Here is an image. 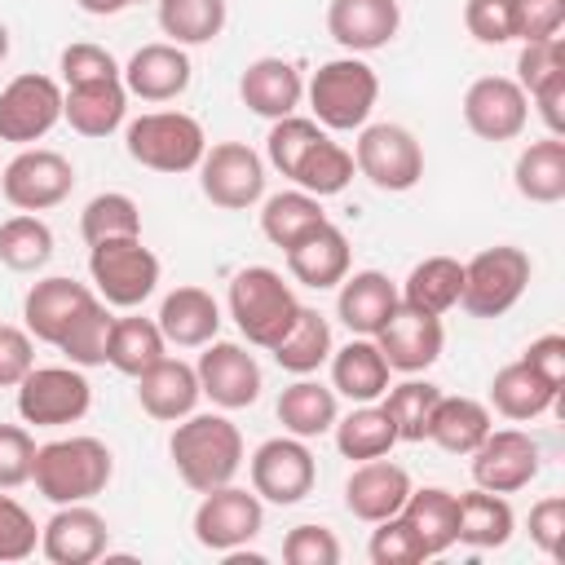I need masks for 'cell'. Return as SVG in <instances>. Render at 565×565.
I'll return each mask as SVG.
<instances>
[{"label": "cell", "instance_id": "obj_1", "mask_svg": "<svg viewBox=\"0 0 565 565\" xmlns=\"http://www.w3.org/2000/svg\"><path fill=\"white\" fill-rule=\"evenodd\" d=\"M168 455H172L177 477L194 494H207V490H216V486L238 477V468H243V433L221 411H203V415L190 411L185 419H177V428L168 437Z\"/></svg>", "mask_w": 565, "mask_h": 565}, {"label": "cell", "instance_id": "obj_2", "mask_svg": "<svg viewBox=\"0 0 565 565\" xmlns=\"http://www.w3.org/2000/svg\"><path fill=\"white\" fill-rule=\"evenodd\" d=\"M115 477V455L97 437H57L35 446L31 481L49 503H88Z\"/></svg>", "mask_w": 565, "mask_h": 565}, {"label": "cell", "instance_id": "obj_3", "mask_svg": "<svg viewBox=\"0 0 565 565\" xmlns=\"http://www.w3.org/2000/svg\"><path fill=\"white\" fill-rule=\"evenodd\" d=\"M225 309L238 327V335L252 344V349H274L296 313H300V300L291 291V282L269 269V265H247L230 278V291H225Z\"/></svg>", "mask_w": 565, "mask_h": 565}, {"label": "cell", "instance_id": "obj_4", "mask_svg": "<svg viewBox=\"0 0 565 565\" xmlns=\"http://www.w3.org/2000/svg\"><path fill=\"white\" fill-rule=\"evenodd\" d=\"M305 97H309L313 119L327 132H353V128H362L371 119V110L380 102V75H375V66L366 57L344 53V57L322 62L309 75Z\"/></svg>", "mask_w": 565, "mask_h": 565}, {"label": "cell", "instance_id": "obj_5", "mask_svg": "<svg viewBox=\"0 0 565 565\" xmlns=\"http://www.w3.org/2000/svg\"><path fill=\"white\" fill-rule=\"evenodd\" d=\"M124 146H128L132 163L177 177V172L199 168V159L207 150V132L185 110H146L124 128Z\"/></svg>", "mask_w": 565, "mask_h": 565}, {"label": "cell", "instance_id": "obj_6", "mask_svg": "<svg viewBox=\"0 0 565 565\" xmlns=\"http://www.w3.org/2000/svg\"><path fill=\"white\" fill-rule=\"evenodd\" d=\"M530 278H534V260L525 247H512V243L481 247L472 260H463L459 309L468 318H503L525 296Z\"/></svg>", "mask_w": 565, "mask_h": 565}, {"label": "cell", "instance_id": "obj_7", "mask_svg": "<svg viewBox=\"0 0 565 565\" xmlns=\"http://www.w3.org/2000/svg\"><path fill=\"white\" fill-rule=\"evenodd\" d=\"M88 278L110 309H137L159 287V256L132 238H102L88 247Z\"/></svg>", "mask_w": 565, "mask_h": 565}, {"label": "cell", "instance_id": "obj_8", "mask_svg": "<svg viewBox=\"0 0 565 565\" xmlns=\"http://www.w3.org/2000/svg\"><path fill=\"white\" fill-rule=\"evenodd\" d=\"M353 168L384 194H406L424 177V146L402 124H362L353 141Z\"/></svg>", "mask_w": 565, "mask_h": 565}, {"label": "cell", "instance_id": "obj_9", "mask_svg": "<svg viewBox=\"0 0 565 565\" xmlns=\"http://www.w3.org/2000/svg\"><path fill=\"white\" fill-rule=\"evenodd\" d=\"M93 406V384L84 366H31L18 384V415L35 428H62L79 424Z\"/></svg>", "mask_w": 565, "mask_h": 565}, {"label": "cell", "instance_id": "obj_10", "mask_svg": "<svg viewBox=\"0 0 565 565\" xmlns=\"http://www.w3.org/2000/svg\"><path fill=\"white\" fill-rule=\"evenodd\" d=\"M199 190L212 207L247 212L265 199V159L247 141H216L199 159Z\"/></svg>", "mask_w": 565, "mask_h": 565}, {"label": "cell", "instance_id": "obj_11", "mask_svg": "<svg viewBox=\"0 0 565 565\" xmlns=\"http://www.w3.org/2000/svg\"><path fill=\"white\" fill-rule=\"evenodd\" d=\"M75 190V168L66 154L44 150V146H22L4 172H0V194L18 212H49L66 203Z\"/></svg>", "mask_w": 565, "mask_h": 565}, {"label": "cell", "instance_id": "obj_12", "mask_svg": "<svg viewBox=\"0 0 565 565\" xmlns=\"http://www.w3.org/2000/svg\"><path fill=\"white\" fill-rule=\"evenodd\" d=\"M265 525V499L256 490H243L234 481L207 490L194 508V539L207 552H238L247 547Z\"/></svg>", "mask_w": 565, "mask_h": 565}, {"label": "cell", "instance_id": "obj_13", "mask_svg": "<svg viewBox=\"0 0 565 565\" xmlns=\"http://www.w3.org/2000/svg\"><path fill=\"white\" fill-rule=\"evenodd\" d=\"M247 472H252V490L265 503H278V508L300 503L313 490V481H318L313 450L300 437H291V433L260 441L252 450V459H247Z\"/></svg>", "mask_w": 565, "mask_h": 565}, {"label": "cell", "instance_id": "obj_14", "mask_svg": "<svg viewBox=\"0 0 565 565\" xmlns=\"http://www.w3.org/2000/svg\"><path fill=\"white\" fill-rule=\"evenodd\" d=\"M57 119H62V84L53 75L26 71L0 88V141L13 146L44 141Z\"/></svg>", "mask_w": 565, "mask_h": 565}, {"label": "cell", "instance_id": "obj_15", "mask_svg": "<svg viewBox=\"0 0 565 565\" xmlns=\"http://www.w3.org/2000/svg\"><path fill=\"white\" fill-rule=\"evenodd\" d=\"M194 375H199V393L221 411H243L265 388L260 362L234 340H207L194 362Z\"/></svg>", "mask_w": 565, "mask_h": 565}, {"label": "cell", "instance_id": "obj_16", "mask_svg": "<svg viewBox=\"0 0 565 565\" xmlns=\"http://www.w3.org/2000/svg\"><path fill=\"white\" fill-rule=\"evenodd\" d=\"M543 468V450L521 428H490L481 446L472 450V481L490 494H516L525 490Z\"/></svg>", "mask_w": 565, "mask_h": 565}, {"label": "cell", "instance_id": "obj_17", "mask_svg": "<svg viewBox=\"0 0 565 565\" xmlns=\"http://www.w3.org/2000/svg\"><path fill=\"white\" fill-rule=\"evenodd\" d=\"M463 124L481 141H516L530 124V97L512 75H481L463 93Z\"/></svg>", "mask_w": 565, "mask_h": 565}, {"label": "cell", "instance_id": "obj_18", "mask_svg": "<svg viewBox=\"0 0 565 565\" xmlns=\"http://www.w3.org/2000/svg\"><path fill=\"white\" fill-rule=\"evenodd\" d=\"M388 362V371H402V375H419L428 371L437 358H441V344H446V331H441V318L437 313H424V309H411V305H397L388 313V322L371 335Z\"/></svg>", "mask_w": 565, "mask_h": 565}, {"label": "cell", "instance_id": "obj_19", "mask_svg": "<svg viewBox=\"0 0 565 565\" xmlns=\"http://www.w3.org/2000/svg\"><path fill=\"white\" fill-rule=\"evenodd\" d=\"M106 547H110V525L88 503H62L40 530V552L53 565H93L106 556Z\"/></svg>", "mask_w": 565, "mask_h": 565}, {"label": "cell", "instance_id": "obj_20", "mask_svg": "<svg viewBox=\"0 0 565 565\" xmlns=\"http://www.w3.org/2000/svg\"><path fill=\"white\" fill-rule=\"evenodd\" d=\"M97 300V291L88 282H75V278H40L31 282V291L22 296V327L31 331V340L40 344H62V335L71 331V322Z\"/></svg>", "mask_w": 565, "mask_h": 565}, {"label": "cell", "instance_id": "obj_21", "mask_svg": "<svg viewBox=\"0 0 565 565\" xmlns=\"http://www.w3.org/2000/svg\"><path fill=\"white\" fill-rule=\"evenodd\" d=\"M402 26V4L397 0H331L327 4V35L344 53H375L393 44Z\"/></svg>", "mask_w": 565, "mask_h": 565}, {"label": "cell", "instance_id": "obj_22", "mask_svg": "<svg viewBox=\"0 0 565 565\" xmlns=\"http://www.w3.org/2000/svg\"><path fill=\"white\" fill-rule=\"evenodd\" d=\"M190 79H194L190 53L172 40L141 44L124 66V88L128 97H141V102H177L190 88Z\"/></svg>", "mask_w": 565, "mask_h": 565}, {"label": "cell", "instance_id": "obj_23", "mask_svg": "<svg viewBox=\"0 0 565 565\" xmlns=\"http://www.w3.org/2000/svg\"><path fill=\"white\" fill-rule=\"evenodd\" d=\"M406 494H411V472L402 463L384 459V455L362 459L344 481V508H349V516H358L366 525H375L384 516H397Z\"/></svg>", "mask_w": 565, "mask_h": 565}, {"label": "cell", "instance_id": "obj_24", "mask_svg": "<svg viewBox=\"0 0 565 565\" xmlns=\"http://www.w3.org/2000/svg\"><path fill=\"white\" fill-rule=\"evenodd\" d=\"M282 256H287V274H291L300 287H309V291H331V287H340L344 274H349V265H353L349 238H344V230L331 225V221H322L318 230H309L305 238H296Z\"/></svg>", "mask_w": 565, "mask_h": 565}, {"label": "cell", "instance_id": "obj_25", "mask_svg": "<svg viewBox=\"0 0 565 565\" xmlns=\"http://www.w3.org/2000/svg\"><path fill=\"white\" fill-rule=\"evenodd\" d=\"M238 97H243V106L252 115L274 124L282 115H296V106L305 97V75L287 57H256L238 75Z\"/></svg>", "mask_w": 565, "mask_h": 565}, {"label": "cell", "instance_id": "obj_26", "mask_svg": "<svg viewBox=\"0 0 565 565\" xmlns=\"http://www.w3.org/2000/svg\"><path fill=\"white\" fill-rule=\"evenodd\" d=\"M128 115V88L119 79H88V84H66L62 88V119L79 137H110Z\"/></svg>", "mask_w": 565, "mask_h": 565}, {"label": "cell", "instance_id": "obj_27", "mask_svg": "<svg viewBox=\"0 0 565 565\" xmlns=\"http://www.w3.org/2000/svg\"><path fill=\"white\" fill-rule=\"evenodd\" d=\"M154 322H159V331H163L168 344H177V349H203L221 331V305H216V296L207 287L185 282V287H177V291L163 296Z\"/></svg>", "mask_w": 565, "mask_h": 565}, {"label": "cell", "instance_id": "obj_28", "mask_svg": "<svg viewBox=\"0 0 565 565\" xmlns=\"http://www.w3.org/2000/svg\"><path fill=\"white\" fill-rule=\"evenodd\" d=\"M199 375H194V366L190 362H181V358H159L150 371H141L137 375V402H141V411L150 415V419H159V424H177V419H185L194 406H199Z\"/></svg>", "mask_w": 565, "mask_h": 565}, {"label": "cell", "instance_id": "obj_29", "mask_svg": "<svg viewBox=\"0 0 565 565\" xmlns=\"http://www.w3.org/2000/svg\"><path fill=\"white\" fill-rule=\"evenodd\" d=\"M397 305H402V296H397L388 274L358 269V274H344V282H340L335 318L349 327V335H375Z\"/></svg>", "mask_w": 565, "mask_h": 565}, {"label": "cell", "instance_id": "obj_30", "mask_svg": "<svg viewBox=\"0 0 565 565\" xmlns=\"http://www.w3.org/2000/svg\"><path fill=\"white\" fill-rule=\"evenodd\" d=\"M331 388L335 397H349L353 406L358 402H380L384 388H388V362L380 353V344L371 335H353L349 344L331 349Z\"/></svg>", "mask_w": 565, "mask_h": 565}, {"label": "cell", "instance_id": "obj_31", "mask_svg": "<svg viewBox=\"0 0 565 565\" xmlns=\"http://www.w3.org/2000/svg\"><path fill=\"white\" fill-rule=\"evenodd\" d=\"M490 406L503 419H512V424H530V419H539V415H547V411L561 406V388H552L525 358H516V362H508V366L494 371V380H490Z\"/></svg>", "mask_w": 565, "mask_h": 565}, {"label": "cell", "instance_id": "obj_32", "mask_svg": "<svg viewBox=\"0 0 565 565\" xmlns=\"http://www.w3.org/2000/svg\"><path fill=\"white\" fill-rule=\"evenodd\" d=\"M278 424L282 433L309 441V437H322L331 433V424L340 419V402H335V388L331 384H318L309 375H296V384H287L278 393Z\"/></svg>", "mask_w": 565, "mask_h": 565}, {"label": "cell", "instance_id": "obj_33", "mask_svg": "<svg viewBox=\"0 0 565 565\" xmlns=\"http://www.w3.org/2000/svg\"><path fill=\"white\" fill-rule=\"evenodd\" d=\"M516 530V516H512V503L503 494H490V490H463L455 494V543H468V547H503Z\"/></svg>", "mask_w": 565, "mask_h": 565}, {"label": "cell", "instance_id": "obj_34", "mask_svg": "<svg viewBox=\"0 0 565 565\" xmlns=\"http://www.w3.org/2000/svg\"><path fill=\"white\" fill-rule=\"evenodd\" d=\"M512 181H516V194L530 203H561L565 199V141L552 132L530 141L512 163Z\"/></svg>", "mask_w": 565, "mask_h": 565}, {"label": "cell", "instance_id": "obj_35", "mask_svg": "<svg viewBox=\"0 0 565 565\" xmlns=\"http://www.w3.org/2000/svg\"><path fill=\"white\" fill-rule=\"evenodd\" d=\"M490 428H494V415H490L486 402L463 397V393L459 397L441 393V402L433 411V424H428V441H437L446 455H472Z\"/></svg>", "mask_w": 565, "mask_h": 565}, {"label": "cell", "instance_id": "obj_36", "mask_svg": "<svg viewBox=\"0 0 565 565\" xmlns=\"http://www.w3.org/2000/svg\"><path fill=\"white\" fill-rule=\"evenodd\" d=\"M459 291H463V260L455 256H424L406 282H402V305L411 309H424V313H450L459 305Z\"/></svg>", "mask_w": 565, "mask_h": 565}, {"label": "cell", "instance_id": "obj_37", "mask_svg": "<svg viewBox=\"0 0 565 565\" xmlns=\"http://www.w3.org/2000/svg\"><path fill=\"white\" fill-rule=\"evenodd\" d=\"M159 358H168V340L159 331L154 318H141V313H124L115 318L110 327V344H106V362L119 371V375H141L150 371Z\"/></svg>", "mask_w": 565, "mask_h": 565}, {"label": "cell", "instance_id": "obj_38", "mask_svg": "<svg viewBox=\"0 0 565 565\" xmlns=\"http://www.w3.org/2000/svg\"><path fill=\"white\" fill-rule=\"evenodd\" d=\"M331 433H335V450L344 459H358V463L362 459H380V455H388L397 446V428H393V419L384 415L380 402H358L349 415H340L331 424Z\"/></svg>", "mask_w": 565, "mask_h": 565}, {"label": "cell", "instance_id": "obj_39", "mask_svg": "<svg viewBox=\"0 0 565 565\" xmlns=\"http://www.w3.org/2000/svg\"><path fill=\"white\" fill-rule=\"evenodd\" d=\"M327 221L322 212V199L309 194V190H278L260 203V234L274 243V247H291L296 238H305L309 230H318Z\"/></svg>", "mask_w": 565, "mask_h": 565}, {"label": "cell", "instance_id": "obj_40", "mask_svg": "<svg viewBox=\"0 0 565 565\" xmlns=\"http://www.w3.org/2000/svg\"><path fill=\"white\" fill-rule=\"evenodd\" d=\"M331 349H335V344H331V322H327L318 309L300 305L291 331H287L269 353H274V362H278L287 375H313V371L331 358Z\"/></svg>", "mask_w": 565, "mask_h": 565}, {"label": "cell", "instance_id": "obj_41", "mask_svg": "<svg viewBox=\"0 0 565 565\" xmlns=\"http://www.w3.org/2000/svg\"><path fill=\"white\" fill-rule=\"evenodd\" d=\"M353 150H344L340 141H331L327 132L296 159V168H291V185L296 190H309V194H318V199H327V194H340L349 181H353Z\"/></svg>", "mask_w": 565, "mask_h": 565}, {"label": "cell", "instance_id": "obj_42", "mask_svg": "<svg viewBox=\"0 0 565 565\" xmlns=\"http://www.w3.org/2000/svg\"><path fill=\"white\" fill-rule=\"evenodd\" d=\"M154 4H159V31L181 49L212 44L230 18L225 0H154Z\"/></svg>", "mask_w": 565, "mask_h": 565}, {"label": "cell", "instance_id": "obj_43", "mask_svg": "<svg viewBox=\"0 0 565 565\" xmlns=\"http://www.w3.org/2000/svg\"><path fill=\"white\" fill-rule=\"evenodd\" d=\"M437 402H441V388L428 380H415V375L402 384H388L380 397L384 415L397 428V441H428V424H433Z\"/></svg>", "mask_w": 565, "mask_h": 565}, {"label": "cell", "instance_id": "obj_44", "mask_svg": "<svg viewBox=\"0 0 565 565\" xmlns=\"http://www.w3.org/2000/svg\"><path fill=\"white\" fill-rule=\"evenodd\" d=\"M402 516L419 534L428 556H441L446 547H455V494L450 490H441V486L411 490L402 503Z\"/></svg>", "mask_w": 565, "mask_h": 565}, {"label": "cell", "instance_id": "obj_45", "mask_svg": "<svg viewBox=\"0 0 565 565\" xmlns=\"http://www.w3.org/2000/svg\"><path fill=\"white\" fill-rule=\"evenodd\" d=\"M53 260V230L35 212L0 221V265L13 274H35Z\"/></svg>", "mask_w": 565, "mask_h": 565}, {"label": "cell", "instance_id": "obj_46", "mask_svg": "<svg viewBox=\"0 0 565 565\" xmlns=\"http://www.w3.org/2000/svg\"><path fill=\"white\" fill-rule=\"evenodd\" d=\"M79 234H84L88 247L102 243V238H132V234H141V207L124 190H102L84 203Z\"/></svg>", "mask_w": 565, "mask_h": 565}, {"label": "cell", "instance_id": "obj_47", "mask_svg": "<svg viewBox=\"0 0 565 565\" xmlns=\"http://www.w3.org/2000/svg\"><path fill=\"white\" fill-rule=\"evenodd\" d=\"M110 327H115V313H110V305L97 296L75 322H71V331L62 335V353H66V362L71 366H106V344H110Z\"/></svg>", "mask_w": 565, "mask_h": 565}, {"label": "cell", "instance_id": "obj_48", "mask_svg": "<svg viewBox=\"0 0 565 565\" xmlns=\"http://www.w3.org/2000/svg\"><path fill=\"white\" fill-rule=\"evenodd\" d=\"M366 556H371V565H419V561H428V547L419 543V534L397 512V516L375 521L371 543H366Z\"/></svg>", "mask_w": 565, "mask_h": 565}, {"label": "cell", "instance_id": "obj_49", "mask_svg": "<svg viewBox=\"0 0 565 565\" xmlns=\"http://www.w3.org/2000/svg\"><path fill=\"white\" fill-rule=\"evenodd\" d=\"M35 547H40V525H35V516H31L13 494L0 490V561H4V565L26 561V556H35Z\"/></svg>", "mask_w": 565, "mask_h": 565}, {"label": "cell", "instance_id": "obj_50", "mask_svg": "<svg viewBox=\"0 0 565 565\" xmlns=\"http://www.w3.org/2000/svg\"><path fill=\"white\" fill-rule=\"evenodd\" d=\"M57 71H62V88L66 84H88V79H119L124 66L110 57V49L93 44V40H79V44H66L62 57H57Z\"/></svg>", "mask_w": 565, "mask_h": 565}, {"label": "cell", "instance_id": "obj_51", "mask_svg": "<svg viewBox=\"0 0 565 565\" xmlns=\"http://www.w3.org/2000/svg\"><path fill=\"white\" fill-rule=\"evenodd\" d=\"M561 71H565V40H561V35L521 44V53H516V84L525 88V97H530L543 79H552V75H561Z\"/></svg>", "mask_w": 565, "mask_h": 565}, {"label": "cell", "instance_id": "obj_52", "mask_svg": "<svg viewBox=\"0 0 565 565\" xmlns=\"http://www.w3.org/2000/svg\"><path fill=\"white\" fill-rule=\"evenodd\" d=\"M287 565H340V539L327 525H296L282 539Z\"/></svg>", "mask_w": 565, "mask_h": 565}, {"label": "cell", "instance_id": "obj_53", "mask_svg": "<svg viewBox=\"0 0 565 565\" xmlns=\"http://www.w3.org/2000/svg\"><path fill=\"white\" fill-rule=\"evenodd\" d=\"M565 26V0H512V40H552Z\"/></svg>", "mask_w": 565, "mask_h": 565}, {"label": "cell", "instance_id": "obj_54", "mask_svg": "<svg viewBox=\"0 0 565 565\" xmlns=\"http://www.w3.org/2000/svg\"><path fill=\"white\" fill-rule=\"evenodd\" d=\"M35 437L22 424H0V490H18L31 481Z\"/></svg>", "mask_w": 565, "mask_h": 565}, {"label": "cell", "instance_id": "obj_55", "mask_svg": "<svg viewBox=\"0 0 565 565\" xmlns=\"http://www.w3.org/2000/svg\"><path fill=\"white\" fill-rule=\"evenodd\" d=\"M463 26L477 44H508L512 40V0H468Z\"/></svg>", "mask_w": 565, "mask_h": 565}, {"label": "cell", "instance_id": "obj_56", "mask_svg": "<svg viewBox=\"0 0 565 565\" xmlns=\"http://www.w3.org/2000/svg\"><path fill=\"white\" fill-rule=\"evenodd\" d=\"M35 366V340L26 327L0 322V388H18L22 375Z\"/></svg>", "mask_w": 565, "mask_h": 565}, {"label": "cell", "instance_id": "obj_57", "mask_svg": "<svg viewBox=\"0 0 565 565\" xmlns=\"http://www.w3.org/2000/svg\"><path fill=\"white\" fill-rule=\"evenodd\" d=\"M530 543L552 561L561 556L565 547V499L561 494H547L530 508Z\"/></svg>", "mask_w": 565, "mask_h": 565}, {"label": "cell", "instance_id": "obj_58", "mask_svg": "<svg viewBox=\"0 0 565 565\" xmlns=\"http://www.w3.org/2000/svg\"><path fill=\"white\" fill-rule=\"evenodd\" d=\"M521 358H525L552 388H565V335H561V331H547V335L530 340Z\"/></svg>", "mask_w": 565, "mask_h": 565}, {"label": "cell", "instance_id": "obj_59", "mask_svg": "<svg viewBox=\"0 0 565 565\" xmlns=\"http://www.w3.org/2000/svg\"><path fill=\"white\" fill-rule=\"evenodd\" d=\"M530 102H534L539 119L547 124V132L561 137V132H565V71L552 75V79H543V84L530 93Z\"/></svg>", "mask_w": 565, "mask_h": 565}, {"label": "cell", "instance_id": "obj_60", "mask_svg": "<svg viewBox=\"0 0 565 565\" xmlns=\"http://www.w3.org/2000/svg\"><path fill=\"white\" fill-rule=\"evenodd\" d=\"M84 13H93V18H115V13H124L132 0H75Z\"/></svg>", "mask_w": 565, "mask_h": 565}, {"label": "cell", "instance_id": "obj_61", "mask_svg": "<svg viewBox=\"0 0 565 565\" xmlns=\"http://www.w3.org/2000/svg\"><path fill=\"white\" fill-rule=\"evenodd\" d=\"M4 57H9V26L0 22V62H4Z\"/></svg>", "mask_w": 565, "mask_h": 565}, {"label": "cell", "instance_id": "obj_62", "mask_svg": "<svg viewBox=\"0 0 565 565\" xmlns=\"http://www.w3.org/2000/svg\"><path fill=\"white\" fill-rule=\"evenodd\" d=\"M132 4H146V0H132Z\"/></svg>", "mask_w": 565, "mask_h": 565}]
</instances>
